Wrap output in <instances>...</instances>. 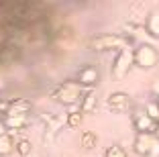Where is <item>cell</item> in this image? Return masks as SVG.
Wrapping results in <instances>:
<instances>
[{"instance_id":"1","label":"cell","mask_w":159,"mask_h":157,"mask_svg":"<svg viewBox=\"0 0 159 157\" xmlns=\"http://www.w3.org/2000/svg\"><path fill=\"white\" fill-rule=\"evenodd\" d=\"M133 43V37H129V35H116V33H102V35H98V37H94L92 41H90V47H92L94 51H110V49H125V47H129Z\"/></svg>"},{"instance_id":"2","label":"cell","mask_w":159,"mask_h":157,"mask_svg":"<svg viewBox=\"0 0 159 157\" xmlns=\"http://www.w3.org/2000/svg\"><path fill=\"white\" fill-rule=\"evenodd\" d=\"M133 59H135V65H139L143 69H151L159 63V51L149 43H141L133 51Z\"/></svg>"},{"instance_id":"3","label":"cell","mask_w":159,"mask_h":157,"mask_svg":"<svg viewBox=\"0 0 159 157\" xmlns=\"http://www.w3.org/2000/svg\"><path fill=\"white\" fill-rule=\"evenodd\" d=\"M53 98L59 100L61 104H75V102H82V90H80V84L78 82H66L61 84L59 88L53 92Z\"/></svg>"},{"instance_id":"4","label":"cell","mask_w":159,"mask_h":157,"mask_svg":"<svg viewBox=\"0 0 159 157\" xmlns=\"http://www.w3.org/2000/svg\"><path fill=\"white\" fill-rule=\"evenodd\" d=\"M133 63H135V59H133V51L129 49V47L120 49L116 53V57H114V61H112V76L118 78V80H122L126 74H129V69H131Z\"/></svg>"},{"instance_id":"5","label":"cell","mask_w":159,"mask_h":157,"mask_svg":"<svg viewBox=\"0 0 159 157\" xmlns=\"http://www.w3.org/2000/svg\"><path fill=\"white\" fill-rule=\"evenodd\" d=\"M155 143H157V137H155V135L137 133L135 143H133V149H135L137 155H141V157H149V155H153Z\"/></svg>"},{"instance_id":"6","label":"cell","mask_w":159,"mask_h":157,"mask_svg":"<svg viewBox=\"0 0 159 157\" xmlns=\"http://www.w3.org/2000/svg\"><path fill=\"white\" fill-rule=\"evenodd\" d=\"M133 127H135L137 133H145V135H155L159 129V122L151 120L149 116L145 114V110H137L133 114Z\"/></svg>"},{"instance_id":"7","label":"cell","mask_w":159,"mask_h":157,"mask_svg":"<svg viewBox=\"0 0 159 157\" xmlns=\"http://www.w3.org/2000/svg\"><path fill=\"white\" fill-rule=\"evenodd\" d=\"M131 104H133V100L126 92H112L106 98V106L112 112H126L131 108Z\"/></svg>"},{"instance_id":"8","label":"cell","mask_w":159,"mask_h":157,"mask_svg":"<svg viewBox=\"0 0 159 157\" xmlns=\"http://www.w3.org/2000/svg\"><path fill=\"white\" fill-rule=\"evenodd\" d=\"M78 84L80 86H98L100 84V72L96 65H84V67H80L78 72Z\"/></svg>"},{"instance_id":"9","label":"cell","mask_w":159,"mask_h":157,"mask_svg":"<svg viewBox=\"0 0 159 157\" xmlns=\"http://www.w3.org/2000/svg\"><path fill=\"white\" fill-rule=\"evenodd\" d=\"M33 104L27 100V98H16V100L8 102V110H6V116H27L31 112Z\"/></svg>"},{"instance_id":"10","label":"cell","mask_w":159,"mask_h":157,"mask_svg":"<svg viewBox=\"0 0 159 157\" xmlns=\"http://www.w3.org/2000/svg\"><path fill=\"white\" fill-rule=\"evenodd\" d=\"M96 106H98L96 92L90 90V92H86L84 96H82V102H80V112H82V114H90V112L96 110Z\"/></svg>"},{"instance_id":"11","label":"cell","mask_w":159,"mask_h":157,"mask_svg":"<svg viewBox=\"0 0 159 157\" xmlns=\"http://www.w3.org/2000/svg\"><path fill=\"white\" fill-rule=\"evenodd\" d=\"M145 29L151 37L159 39V10H153V12L147 16V23H145Z\"/></svg>"},{"instance_id":"12","label":"cell","mask_w":159,"mask_h":157,"mask_svg":"<svg viewBox=\"0 0 159 157\" xmlns=\"http://www.w3.org/2000/svg\"><path fill=\"white\" fill-rule=\"evenodd\" d=\"M4 125L8 131H23L27 127V116H4Z\"/></svg>"},{"instance_id":"13","label":"cell","mask_w":159,"mask_h":157,"mask_svg":"<svg viewBox=\"0 0 159 157\" xmlns=\"http://www.w3.org/2000/svg\"><path fill=\"white\" fill-rule=\"evenodd\" d=\"M80 141H82V147H84L86 151H92V149L98 145V135L94 133V131H84Z\"/></svg>"},{"instance_id":"14","label":"cell","mask_w":159,"mask_h":157,"mask_svg":"<svg viewBox=\"0 0 159 157\" xmlns=\"http://www.w3.org/2000/svg\"><path fill=\"white\" fill-rule=\"evenodd\" d=\"M82 120H84V114H82V112H80V108L78 110H70L67 112V118H66V125L70 127V129H78L80 125H82Z\"/></svg>"},{"instance_id":"15","label":"cell","mask_w":159,"mask_h":157,"mask_svg":"<svg viewBox=\"0 0 159 157\" xmlns=\"http://www.w3.org/2000/svg\"><path fill=\"white\" fill-rule=\"evenodd\" d=\"M14 151V141L10 135H4V137H0V157H6Z\"/></svg>"},{"instance_id":"16","label":"cell","mask_w":159,"mask_h":157,"mask_svg":"<svg viewBox=\"0 0 159 157\" xmlns=\"http://www.w3.org/2000/svg\"><path fill=\"white\" fill-rule=\"evenodd\" d=\"M31 149H33V145H31V141H29V139H20V141H16V143H14V151L19 153L20 157H27L29 153H31Z\"/></svg>"},{"instance_id":"17","label":"cell","mask_w":159,"mask_h":157,"mask_svg":"<svg viewBox=\"0 0 159 157\" xmlns=\"http://www.w3.org/2000/svg\"><path fill=\"white\" fill-rule=\"evenodd\" d=\"M145 114L149 116L151 120L159 122V102H157V100H151V102H147V106H145Z\"/></svg>"},{"instance_id":"18","label":"cell","mask_w":159,"mask_h":157,"mask_svg":"<svg viewBox=\"0 0 159 157\" xmlns=\"http://www.w3.org/2000/svg\"><path fill=\"white\" fill-rule=\"evenodd\" d=\"M104 157H129L125 151V147H120V145H110V147H106V151H104Z\"/></svg>"},{"instance_id":"19","label":"cell","mask_w":159,"mask_h":157,"mask_svg":"<svg viewBox=\"0 0 159 157\" xmlns=\"http://www.w3.org/2000/svg\"><path fill=\"white\" fill-rule=\"evenodd\" d=\"M4 135H8V129H6L4 120H0V137H4Z\"/></svg>"},{"instance_id":"20","label":"cell","mask_w":159,"mask_h":157,"mask_svg":"<svg viewBox=\"0 0 159 157\" xmlns=\"http://www.w3.org/2000/svg\"><path fill=\"white\" fill-rule=\"evenodd\" d=\"M153 94H155V98H157V102H159V84L153 86Z\"/></svg>"}]
</instances>
